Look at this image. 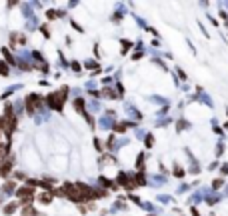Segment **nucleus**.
I'll use <instances>...</instances> for the list:
<instances>
[{
    "label": "nucleus",
    "mask_w": 228,
    "mask_h": 216,
    "mask_svg": "<svg viewBox=\"0 0 228 216\" xmlns=\"http://www.w3.org/2000/svg\"><path fill=\"white\" fill-rule=\"evenodd\" d=\"M66 98V94H50L48 96V104H52L56 110H62V100Z\"/></svg>",
    "instance_id": "obj_1"
},
{
    "label": "nucleus",
    "mask_w": 228,
    "mask_h": 216,
    "mask_svg": "<svg viewBox=\"0 0 228 216\" xmlns=\"http://www.w3.org/2000/svg\"><path fill=\"white\" fill-rule=\"evenodd\" d=\"M16 206H18V204H16V202H12V204H8V206L4 208V214H12V212L16 210Z\"/></svg>",
    "instance_id": "obj_2"
},
{
    "label": "nucleus",
    "mask_w": 228,
    "mask_h": 216,
    "mask_svg": "<svg viewBox=\"0 0 228 216\" xmlns=\"http://www.w3.org/2000/svg\"><path fill=\"white\" fill-rule=\"evenodd\" d=\"M30 194H32L30 188H20V190H18V196H30Z\"/></svg>",
    "instance_id": "obj_3"
},
{
    "label": "nucleus",
    "mask_w": 228,
    "mask_h": 216,
    "mask_svg": "<svg viewBox=\"0 0 228 216\" xmlns=\"http://www.w3.org/2000/svg\"><path fill=\"white\" fill-rule=\"evenodd\" d=\"M22 214H24V216H34V214H36V210H32V208H24Z\"/></svg>",
    "instance_id": "obj_4"
},
{
    "label": "nucleus",
    "mask_w": 228,
    "mask_h": 216,
    "mask_svg": "<svg viewBox=\"0 0 228 216\" xmlns=\"http://www.w3.org/2000/svg\"><path fill=\"white\" fill-rule=\"evenodd\" d=\"M0 72H4V74L8 72V70H6V66H4V64H0Z\"/></svg>",
    "instance_id": "obj_5"
}]
</instances>
